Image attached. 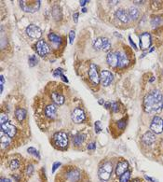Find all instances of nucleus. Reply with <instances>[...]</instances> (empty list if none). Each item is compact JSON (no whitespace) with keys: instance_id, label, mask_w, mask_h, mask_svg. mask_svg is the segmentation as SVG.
<instances>
[{"instance_id":"obj_14","label":"nucleus","mask_w":163,"mask_h":182,"mask_svg":"<svg viewBox=\"0 0 163 182\" xmlns=\"http://www.w3.org/2000/svg\"><path fill=\"white\" fill-rule=\"evenodd\" d=\"M106 61L111 67L118 66V52H109L106 56Z\"/></svg>"},{"instance_id":"obj_28","label":"nucleus","mask_w":163,"mask_h":182,"mask_svg":"<svg viewBox=\"0 0 163 182\" xmlns=\"http://www.w3.org/2000/svg\"><path fill=\"white\" fill-rule=\"evenodd\" d=\"M130 179V172L126 171L124 174H122L119 176V182H129Z\"/></svg>"},{"instance_id":"obj_19","label":"nucleus","mask_w":163,"mask_h":182,"mask_svg":"<svg viewBox=\"0 0 163 182\" xmlns=\"http://www.w3.org/2000/svg\"><path fill=\"white\" fill-rule=\"evenodd\" d=\"M51 99H52V101L56 104V105H62L63 103H64V101H65V98H64V96L61 93V92H58V91H53V92H51Z\"/></svg>"},{"instance_id":"obj_11","label":"nucleus","mask_w":163,"mask_h":182,"mask_svg":"<svg viewBox=\"0 0 163 182\" xmlns=\"http://www.w3.org/2000/svg\"><path fill=\"white\" fill-rule=\"evenodd\" d=\"M88 76H89L90 80L96 85H98L99 82L101 81L100 80V76H99V73H98V70H97V66L94 63H90V65H89Z\"/></svg>"},{"instance_id":"obj_49","label":"nucleus","mask_w":163,"mask_h":182,"mask_svg":"<svg viewBox=\"0 0 163 182\" xmlns=\"http://www.w3.org/2000/svg\"><path fill=\"white\" fill-rule=\"evenodd\" d=\"M130 182H139V180H138V179H133V180H131Z\"/></svg>"},{"instance_id":"obj_6","label":"nucleus","mask_w":163,"mask_h":182,"mask_svg":"<svg viewBox=\"0 0 163 182\" xmlns=\"http://www.w3.org/2000/svg\"><path fill=\"white\" fill-rule=\"evenodd\" d=\"M20 6L21 9L23 11L34 13V12H35L39 9L40 1H34L32 4H28V2H26V1H20Z\"/></svg>"},{"instance_id":"obj_24","label":"nucleus","mask_w":163,"mask_h":182,"mask_svg":"<svg viewBox=\"0 0 163 182\" xmlns=\"http://www.w3.org/2000/svg\"><path fill=\"white\" fill-rule=\"evenodd\" d=\"M129 18L130 19H132V20H137L138 18H139V16H140V11H139V9L137 8V7H130L129 9Z\"/></svg>"},{"instance_id":"obj_46","label":"nucleus","mask_w":163,"mask_h":182,"mask_svg":"<svg viewBox=\"0 0 163 182\" xmlns=\"http://www.w3.org/2000/svg\"><path fill=\"white\" fill-rule=\"evenodd\" d=\"M129 43L131 44V46H132L134 49H137V48H136V45H135V43H134V42L131 40V37H130V36H129Z\"/></svg>"},{"instance_id":"obj_36","label":"nucleus","mask_w":163,"mask_h":182,"mask_svg":"<svg viewBox=\"0 0 163 182\" xmlns=\"http://www.w3.org/2000/svg\"><path fill=\"white\" fill-rule=\"evenodd\" d=\"M118 106H119V105H118L117 103H113V104H111V108H112V110H113L114 112H117V111H118V109H119Z\"/></svg>"},{"instance_id":"obj_3","label":"nucleus","mask_w":163,"mask_h":182,"mask_svg":"<svg viewBox=\"0 0 163 182\" xmlns=\"http://www.w3.org/2000/svg\"><path fill=\"white\" fill-rule=\"evenodd\" d=\"M55 145L60 148H65L68 146V136L64 132H58L53 135Z\"/></svg>"},{"instance_id":"obj_12","label":"nucleus","mask_w":163,"mask_h":182,"mask_svg":"<svg viewBox=\"0 0 163 182\" xmlns=\"http://www.w3.org/2000/svg\"><path fill=\"white\" fill-rule=\"evenodd\" d=\"M151 46V35L149 33H143L140 35V48L142 49H147Z\"/></svg>"},{"instance_id":"obj_4","label":"nucleus","mask_w":163,"mask_h":182,"mask_svg":"<svg viewBox=\"0 0 163 182\" xmlns=\"http://www.w3.org/2000/svg\"><path fill=\"white\" fill-rule=\"evenodd\" d=\"M93 48L96 50L102 49L103 51H108L111 49V43L106 37H98L93 42Z\"/></svg>"},{"instance_id":"obj_38","label":"nucleus","mask_w":163,"mask_h":182,"mask_svg":"<svg viewBox=\"0 0 163 182\" xmlns=\"http://www.w3.org/2000/svg\"><path fill=\"white\" fill-rule=\"evenodd\" d=\"M75 31H71V32L69 33V38H70V43H71V44H73L74 39H75Z\"/></svg>"},{"instance_id":"obj_40","label":"nucleus","mask_w":163,"mask_h":182,"mask_svg":"<svg viewBox=\"0 0 163 182\" xmlns=\"http://www.w3.org/2000/svg\"><path fill=\"white\" fill-rule=\"evenodd\" d=\"M100 121H96L95 122V131H96V133H100L101 132V127H100Z\"/></svg>"},{"instance_id":"obj_22","label":"nucleus","mask_w":163,"mask_h":182,"mask_svg":"<svg viewBox=\"0 0 163 182\" xmlns=\"http://www.w3.org/2000/svg\"><path fill=\"white\" fill-rule=\"evenodd\" d=\"M129 64V59L125 53H119L118 52V67L124 68L128 66Z\"/></svg>"},{"instance_id":"obj_45","label":"nucleus","mask_w":163,"mask_h":182,"mask_svg":"<svg viewBox=\"0 0 163 182\" xmlns=\"http://www.w3.org/2000/svg\"><path fill=\"white\" fill-rule=\"evenodd\" d=\"M0 182H11V180L9 178H7V177H1L0 178Z\"/></svg>"},{"instance_id":"obj_7","label":"nucleus","mask_w":163,"mask_h":182,"mask_svg":"<svg viewBox=\"0 0 163 182\" xmlns=\"http://www.w3.org/2000/svg\"><path fill=\"white\" fill-rule=\"evenodd\" d=\"M150 129L154 133H161L163 132V119L157 116L154 117L151 121Z\"/></svg>"},{"instance_id":"obj_2","label":"nucleus","mask_w":163,"mask_h":182,"mask_svg":"<svg viewBox=\"0 0 163 182\" xmlns=\"http://www.w3.org/2000/svg\"><path fill=\"white\" fill-rule=\"evenodd\" d=\"M113 172V164L110 161L103 162L98 170V176L102 182H107L112 175Z\"/></svg>"},{"instance_id":"obj_33","label":"nucleus","mask_w":163,"mask_h":182,"mask_svg":"<svg viewBox=\"0 0 163 182\" xmlns=\"http://www.w3.org/2000/svg\"><path fill=\"white\" fill-rule=\"evenodd\" d=\"M126 125H127V120L125 119H120V120L117 121V126H118L119 129H124L126 127Z\"/></svg>"},{"instance_id":"obj_37","label":"nucleus","mask_w":163,"mask_h":182,"mask_svg":"<svg viewBox=\"0 0 163 182\" xmlns=\"http://www.w3.org/2000/svg\"><path fill=\"white\" fill-rule=\"evenodd\" d=\"M62 71H63L62 69H61V68L59 69V68H58V69H56V70L54 71V73H53V76H54V77H57V76H60V77H61V76H62Z\"/></svg>"},{"instance_id":"obj_1","label":"nucleus","mask_w":163,"mask_h":182,"mask_svg":"<svg viewBox=\"0 0 163 182\" xmlns=\"http://www.w3.org/2000/svg\"><path fill=\"white\" fill-rule=\"evenodd\" d=\"M163 107V95L157 90L148 92L143 99V108L147 113L159 112Z\"/></svg>"},{"instance_id":"obj_39","label":"nucleus","mask_w":163,"mask_h":182,"mask_svg":"<svg viewBox=\"0 0 163 182\" xmlns=\"http://www.w3.org/2000/svg\"><path fill=\"white\" fill-rule=\"evenodd\" d=\"M60 165H61V162H60V161H55V162L53 163V165H52V173H54V172L59 168Z\"/></svg>"},{"instance_id":"obj_35","label":"nucleus","mask_w":163,"mask_h":182,"mask_svg":"<svg viewBox=\"0 0 163 182\" xmlns=\"http://www.w3.org/2000/svg\"><path fill=\"white\" fill-rule=\"evenodd\" d=\"M7 115L2 113L1 116H0V124L5 123V122H7Z\"/></svg>"},{"instance_id":"obj_31","label":"nucleus","mask_w":163,"mask_h":182,"mask_svg":"<svg viewBox=\"0 0 163 182\" xmlns=\"http://www.w3.org/2000/svg\"><path fill=\"white\" fill-rule=\"evenodd\" d=\"M163 22V19L161 18V17H155L153 20H152V21H151V23H152V25L155 27V26H157V25H160L161 23Z\"/></svg>"},{"instance_id":"obj_13","label":"nucleus","mask_w":163,"mask_h":182,"mask_svg":"<svg viewBox=\"0 0 163 182\" xmlns=\"http://www.w3.org/2000/svg\"><path fill=\"white\" fill-rule=\"evenodd\" d=\"M0 129L5 133H7L9 137H14V135L16 134V128H15V126L12 125L11 123H9L8 121L0 124Z\"/></svg>"},{"instance_id":"obj_26","label":"nucleus","mask_w":163,"mask_h":182,"mask_svg":"<svg viewBox=\"0 0 163 182\" xmlns=\"http://www.w3.org/2000/svg\"><path fill=\"white\" fill-rule=\"evenodd\" d=\"M48 39H49L52 43H55V44H60V43L61 42V36H59L58 35H56V34H54V33L48 34Z\"/></svg>"},{"instance_id":"obj_8","label":"nucleus","mask_w":163,"mask_h":182,"mask_svg":"<svg viewBox=\"0 0 163 182\" xmlns=\"http://www.w3.org/2000/svg\"><path fill=\"white\" fill-rule=\"evenodd\" d=\"M26 33L31 38H34V39L40 38L41 35H42V30L34 24L28 25L27 28H26Z\"/></svg>"},{"instance_id":"obj_27","label":"nucleus","mask_w":163,"mask_h":182,"mask_svg":"<svg viewBox=\"0 0 163 182\" xmlns=\"http://www.w3.org/2000/svg\"><path fill=\"white\" fill-rule=\"evenodd\" d=\"M52 16L55 20H61V9L58 6H55L53 7V9H52Z\"/></svg>"},{"instance_id":"obj_41","label":"nucleus","mask_w":163,"mask_h":182,"mask_svg":"<svg viewBox=\"0 0 163 182\" xmlns=\"http://www.w3.org/2000/svg\"><path fill=\"white\" fill-rule=\"evenodd\" d=\"M95 148H96V144H95V143H90V144L88 145V149L93 150V149H95Z\"/></svg>"},{"instance_id":"obj_20","label":"nucleus","mask_w":163,"mask_h":182,"mask_svg":"<svg viewBox=\"0 0 163 182\" xmlns=\"http://www.w3.org/2000/svg\"><path fill=\"white\" fill-rule=\"evenodd\" d=\"M56 113H57V107H56V105L54 104H50V105L46 106L45 114H46L47 117L53 119L56 116Z\"/></svg>"},{"instance_id":"obj_15","label":"nucleus","mask_w":163,"mask_h":182,"mask_svg":"<svg viewBox=\"0 0 163 182\" xmlns=\"http://www.w3.org/2000/svg\"><path fill=\"white\" fill-rule=\"evenodd\" d=\"M129 168V162L127 161H120L116 163L115 166V175L120 176L122 174H124L126 171H128Z\"/></svg>"},{"instance_id":"obj_5","label":"nucleus","mask_w":163,"mask_h":182,"mask_svg":"<svg viewBox=\"0 0 163 182\" xmlns=\"http://www.w3.org/2000/svg\"><path fill=\"white\" fill-rule=\"evenodd\" d=\"M35 49H36V52L39 56L41 57H45L48 53H49L50 51V49H49V46L48 45V43L44 40V39H40L36 42V45H35Z\"/></svg>"},{"instance_id":"obj_50","label":"nucleus","mask_w":163,"mask_h":182,"mask_svg":"<svg viewBox=\"0 0 163 182\" xmlns=\"http://www.w3.org/2000/svg\"><path fill=\"white\" fill-rule=\"evenodd\" d=\"M82 11H83V12H86V11H87V9H86V8H85V7H84V8H83V9H82Z\"/></svg>"},{"instance_id":"obj_43","label":"nucleus","mask_w":163,"mask_h":182,"mask_svg":"<svg viewBox=\"0 0 163 182\" xmlns=\"http://www.w3.org/2000/svg\"><path fill=\"white\" fill-rule=\"evenodd\" d=\"M144 177H145L146 180H148V181H150V182H158L156 179H155V178H153V177H150V176H148V175H144Z\"/></svg>"},{"instance_id":"obj_21","label":"nucleus","mask_w":163,"mask_h":182,"mask_svg":"<svg viewBox=\"0 0 163 182\" xmlns=\"http://www.w3.org/2000/svg\"><path fill=\"white\" fill-rule=\"evenodd\" d=\"M10 138L7 133H5L3 131H0V143H1V146L2 147H7L9 146L10 144Z\"/></svg>"},{"instance_id":"obj_25","label":"nucleus","mask_w":163,"mask_h":182,"mask_svg":"<svg viewBox=\"0 0 163 182\" xmlns=\"http://www.w3.org/2000/svg\"><path fill=\"white\" fill-rule=\"evenodd\" d=\"M85 137H86V135L83 134V133H79V134L75 135V136L74 137V144H75V146H80V145L84 142Z\"/></svg>"},{"instance_id":"obj_29","label":"nucleus","mask_w":163,"mask_h":182,"mask_svg":"<svg viewBox=\"0 0 163 182\" xmlns=\"http://www.w3.org/2000/svg\"><path fill=\"white\" fill-rule=\"evenodd\" d=\"M20 167V161L18 159H13L11 160L10 163H9V168L11 170H17Z\"/></svg>"},{"instance_id":"obj_34","label":"nucleus","mask_w":163,"mask_h":182,"mask_svg":"<svg viewBox=\"0 0 163 182\" xmlns=\"http://www.w3.org/2000/svg\"><path fill=\"white\" fill-rule=\"evenodd\" d=\"M33 173H34V166H33L32 164H30V165H28L27 168H26V174H27L28 175H32Z\"/></svg>"},{"instance_id":"obj_32","label":"nucleus","mask_w":163,"mask_h":182,"mask_svg":"<svg viewBox=\"0 0 163 182\" xmlns=\"http://www.w3.org/2000/svg\"><path fill=\"white\" fill-rule=\"evenodd\" d=\"M27 151H28V153H30V154L34 155V157H37V159H40L39 152H38V150H36L34 147H29V148L27 149Z\"/></svg>"},{"instance_id":"obj_30","label":"nucleus","mask_w":163,"mask_h":182,"mask_svg":"<svg viewBox=\"0 0 163 182\" xmlns=\"http://www.w3.org/2000/svg\"><path fill=\"white\" fill-rule=\"evenodd\" d=\"M28 62H29V66H30V67H34V65L37 64L38 60H37V58H36L35 55H31V56L29 57Z\"/></svg>"},{"instance_id":"obj_18","label":"nucleus","mask_w":163,"mask_h":182,"mask_svg":"<svg viewBox=\"0 0 163 182\" xmlns=\"http://www.w3.org/2000/svg\"><path fill=\"white\" fill-rule=\"evenodd\" d=\"M142 141L145 145H152L156 141V135L153 132H146L142 136Z\"/></svg>"},{"instance_id":"obj_48","label":"nucleus","mask_w":163,"mask_h":182,"mask_svg":"<svg viewBox=\"0 0 163 182\" xmlns=\"http://www.w3.org/2000/svg\"><path fill=\"white\" fill-rule=\"evenodd\" d=\"M134 3H136V4H141V3H143V1H134Z\"/></svg>"},{"instance_id":"obj_17","label":"nucleus","mask_w":163,"mask_h":182,"mask_svg":"<svg viewBox=\"0 0 163 182\" xmlns=\"http://www.w3.org/2000/svg\"><path fill=\"white\" fill-rule=\"evenodd\" d=\"M66 177L71 182H77V181H79V179L81 177V174H80L79 170L74 168V169H72V170H70L66 173Z\"/></svg>"},{"instance_id":"obj_42","label":"nucleus","mask_w":163,"mask_h":182,"mask_svg":"<svg viewBox=\"0 0 163 182\" xmlns=\"http://www.w3.org/2000/svg\"><path fill=\"white\" fill-rule=\"evenodd\" d=\"M1 92L3 91V89H4V83H5V78H4V76L3 75H1Z\"/></svg>"},{"instance_id":"obj_10","label":"nucleus","mask_w":163,"mask_h":182,"mask_svg":"<svg viewBox=\"0 0 163 182\" xmlns=\"http://www.w3.org/2000/svg\"><path fill=\"white\" fill-rule=\"evenodd\" d=\"M114 76L110 71L107 70H102L101 74H100V80L102 84V86L107 87L111 84V82L113 81Z\"/></svg>"},{"instance_id":"obj_23","label":"nucleus","mask_w":163,"mask_h":182,"mask_svg":"<svg viewBox=\"0 0 163 182\" xmlns=\"http://www.w3.org/2000/svg\"><path fill=\"white\" fill-rule=\"evenodd\" d=\"M26 110L24 108H18L15 112V116H16V119H18V121H22L25 117H26Z\"/></svg>"},{"instance_id":"obj_47","label":"nucleus","mask_w":163,"mask_h":182,"mask_svg":"<svg viewBox=\"0 0 163 182\" xmlns=\"http://www.w3.org/2000/svg\"><path fill=\"white\" fill-rule=\"evenodd\" d=\"M79 3H80V6H85L87 3H88V0H82V1H80Z\"/></svg>"},{"instance_id":"obj_44","label":"nucleus","mask_w":163,"mask_h":182,"mask_svg":"<svg viewBox=\"0 0 163 182\" xmlns=\"http://www.w3.org/2000/svg\"><path fill=\"white\" fill-rule=\"evenodd\" d=\"M78 15H79V14H78L77 12H75V13L73 15V19H74V21H75V22H77V21H78Z\"/></svg>"},{"instance_id":"obj_9","label":"nucleus","mask_w":163,"mask_h":182,"mask_svg":"<svg viewBox=\"0 0 163 182\" xmlns=\"http://www.w3.org/2000/svg\"><path fill=\"white\" fill-rule=\"evenodd\" d=\"M71 117H72V120L76 124L83 122L86 119V115H85L84 110L79 108V107H76L73 110Z\"/></svg>"},{"instance_id":"obj_16","label":"nucleus","mask_w":163,"mask_h":182,"mask_svg":"<svg viewBox=\"0 0 163 182\" xmlns=\"http://www.w3.org/2000/svg\"><path fill=\"white\" fill-rule=\"evenodd\" d=\"M115 16H116V18L120 21H122L123 23H128L129 21V12L128 11H126L125 9H123V8H120V9H117L116 11H115Z\"/></svg>"}]
</instances>
